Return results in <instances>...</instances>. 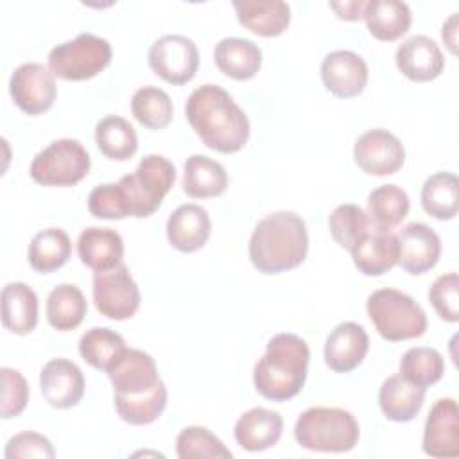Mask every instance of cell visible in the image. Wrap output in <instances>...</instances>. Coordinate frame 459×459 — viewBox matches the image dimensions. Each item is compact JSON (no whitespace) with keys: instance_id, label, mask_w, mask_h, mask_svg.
Wrapping results in <instances>:
<instances>
[{"instance_id":"16","label":"cell","mask_w":459,"mask_h":459,"mask_svg":"<svg viewBox=\"0 0 459 459\" xmlns=\"http://www.w3.org/2000/svg\"><path fill=\"white\" fill-rule=\"evenodd\" d=\"M106 373L118 394H142L160 380L154 359L138 348L122 350Z\"/></svg>"},{"instance_id":"42","label":"cell","mask_w":459,"mask_h":459,"mask_svg":"<svg viewBox=\"0 0 459 459\" xmlns=\"http://www.w3.org/2000/svg\"><path fill=\"white\" fill-rule=\"evenodd\" d=\"M2 377V405L0 414L4 420L20 416L29 402V384L25 377L13 368L4 366L0 369Z\"/></svg>"},{"instance_id":"7","label":"cell","mask_w":459,"mask_h":459,"mask_svg":"<svg viewBox=\"0 0 459 459\" xmlns=\"http://www.w3.org/2000/svg\"><path fill=\"white\" fill-rule=\"evenodd\" d=\"M111 45L91 32H81L48 52L50 72L65 81H86L99 75L111 63Z\"/></svg>"},{"instance_id":"8","label":"cell","mask_w":459,"mask_h":459,"mask_svg":"<svg viewBox=\"0 0 459 459\" xmlns=\"http://www.w3.org/2000/svg\"><path fill=\"white\" fill-rule=\"evenodd\" d=\"M90 154L74 138H59L39 151L30 163V178L43 186H74L90 172Z\"/></svg>"},{"instance_id":"35","label":"cell","mask_w":459,"mask_h":459,"mask_svg":"<svg viewBox=\"0 0 459 459\" xmlns=\"http://www.w3.org/2000/svg\"><path fill=\"white\" fill-rule=\"evenodd\" d=\"M167 407V387L160 378L154 387L142 394L115 393V409L129 425H149L156 421Z\"/></svg>"},{"instance_id":"29","label":"cell","mask_w":459,"mask_h":459,"mask_svg":"<svg viewBox=\"0 0 459 459\" xmlns=\"http://www.w3.org/2000/svg\"><path fill=\"white\" fill-rule=\"evenodd\" d=\"M364 20L373 38L380 41H394L409 30L412 11L400 0H369Z\"/></svg>"},{"instance_id":"11","label":"cell","mask_w":459,"mask_h":459,"mask_svg":"<svg viewBox=\"0 0 459 459\" xmlns=\"http://www.w3.org/2000/svg\"><path fill=\"white\" fill-rule=\"evenodd\" d=\"M9 93L23 113L41 115L56 100L57 86L54 74L39 63H23L11 74Z\"/></svg>"},{"instance_id":"27","label":"cell","mask_w":459,"mask_h":459,"mask_svg":"<svg viewBox=\"0 0 459 459\" xmlns=\"http://www.w3.org/2000/svg\"><path fill=\"white\" fill-rule=\"evenodd\" d=\"M2 323L16 333L27 335L38 325V296L23 281H11L2 289Z\"/></svg>"},{"instance_id":"6","label":"cell","mask_w":459,"mask_h":459,"mask_svg":"<svg viewBox=\"0 0 459 459\" xmlns=\"http://www.w3.org/2000/svg\"><path fill=\"white\" fill-rule=\"evenodd\" d=\"M176 181V167L161 154H147L133 174L122 176L118 186L129 217L152 215Z\"/></svg>"},{"instance_id":"39","label":"cell","mask_w":459,"mask_h":459,"mask_svg":"<svg viewBox=\"0 0 459 459\" xmlns=\"http://www.w3.org/2000/svg\"><path fill=\"white\" fill-rule=\"evenodd\" d=\"M179 459H231V450L206 427H185L176 437Z\"/></svg>"},{"instance_id":"5","label":"cell","mask_w":459,"mask_h":459,"mask_svg":"<svg viewBox=\"0 0 459 459\" xmlns=\"http://www.w3.org/2000/svg\"><path fill=\"white\" fill-rule=\"evenodd\" d=\"M368 316L385 341L398 342L421 337L427 330L425 310L405 292L396 289H377L366 301Z\"/></svg>"},{"instance_id":"12","label":"cell","mask_w":459,"mask_h":459,"mask_svg":"<svg viewBox=\"0 0 459 459\" xmlns=\"http://www.w3.org/2000/svg\"><path fill=\"white\" fill-rule=\"evenodd\" d=\"M355 163L371 176H391L405 161L402 142L387 129H369L362 133L353 145Z\"/></svg>"},{"instance_id":"9","label":"cell","mask_w":459,"mask_h":459,"mask_svg":"<svg viewBox=\"0 0 459 459\" xmlns=\"http://www.w3.org/2000/svg\"><path fill=\"white\" fill-rule=\"evenodd\" d=\"M93 303L108 319L124 321L140 308V289L126 264L93 274Z\"/></svg>"},{"instance_id":"36","label":"cell","mask_w":459,"mask_h":459,"mask_svg":"<svg viewBox=\"0 0 459 459\" xmlns=\"http://www.w3.org/2000/svg\"><path fill=\"white\" fill-rule=\"evenodd\" d=\"M131 113L147 129L167 127L174 117V106L169 93L156 86H142L131 97Z\"/></svg>"},{"instance_id":"40","label":"cell","mask_w":459,"mask_h":459,"mask_svg":"<svg viewBox=\"0 0 459 459\" xmlns=\"http://www.w3.org/2000/svg\"><path fill=\"white\" fill-rule=\"evenodd\" d=\"M328 228L333 240L341 247L350 251L355 242L369 230V219L359 204L344 203L333 208V212L330 213Z\"/></svg>"},{"instance_id":"32","label":"cell","mask_w":459,"mask_h":459,"mask_svg":"<svg viewBox=\"0 0 459 459\" xmlns=\"http://www.w3.org/2000/svg\"><path fill=\"white\" fill-rule=\"evenodd\" d=\"M411 203L403 188L396 185H380L368 195L369 226L391 231L409 213Z\"/></svg>"},{"instance_id":"10","label":"cell","mask_w":459,"mask_h":459,"mask_svg":"<svg viewBox=\"0 0 459 459\" xmlns=\"http://www.w3.org/2000/svg\"><path fill=\"white\" fill-rule=\"evenodd\" d=\"M151 70L169 84H186L199 66L195 43L183 34H165L158 38L147 54Z\"/></svg>"},{"instance_id":"38","label":"cell","mask_w":459,"mask_h":459,"mask_svg":"<svg viewBox=\"0 0 459 459\" xmlns=\"http://www.w3.org/2000/svg\"><path fill=\"white\" fill-rule=\"evenodd\" d=\"M124 337L115 330L95 326L84 332L79 339L81 357L95 369H108V366L126 350Z\"/></svg>"},{"instance_id":"17","label":"cell","mask_w":459,"mask_h":459,"mask_svg":"<svg viewBox=\"0 0 459 459\" xmlns=\"http://www.w3.org/2000/svg\"><path fill=\"white\" fill-rule=\"evenodd\" d=\"M41 394L54 409L75 407L84 394V377L81 368L68 359L48 360L39 373Z\"/></svg>"},{"instance_id":"22","label":"cell","mask_w":459,"mask_h":459,"mask_svg":"<svg viewBox=\"0 0 459 459\" xmlns=\"http://www.w3.org/2000/svg\"><path fill=\"white\" fill-rule=\"evenodd\" d=\"M283 432V418L280 412L253 407L246 411L235 423V441L247 452H262L274 446Z\"/></svg>"},{"instance_id":"20","label":"cell","mask_w":459,"mask_h":459,"mask_svg":"<svg viewBox=\"0 0 459 459\" xmlns=\"http://www.w3.org/2000/svg\"><path fill=\"white\" fill-rule=\"evenodd\" d=\"M355 267L366 276H382L398 264L396 235L387 230L369 228L350 249Z\"/></svg>"},{"instance_id":"21","label":"cell","mask_w":459,"mask_h":459,"mask_svg":"<svg viewBox=\"0 0 459 459\" xmlns=\"http://www.w3.org/2000/svg\"><path fill=\"white\" fill-rule=\"evenodd\" d=\"M169 244L181 253L201 249L210 238L212 222L208 212L194 203L178 206L167 221Z\"/></svg>"},{"instance_id":"23","label":"cell","mask_w":459,"mask_h":459,"mask_svg":"<svg viewBox=\"0 0 459 459\" xmlns=\"http://www.w3.org/2000/svg\"><path fill=\"white\" fill-rule=\"evenodd\" d=\"M233 9L240 25L256 36H280L290 23V7L283 0H235Z\"/></svg>"},{"instance_id":"33","label":"cell","mask_w":459,"mask_h":459,"mask_svg":"<svg viewBox=\"0 0 459 459\" xmlns=\"http://www.w3.org/2000/svg\"><path fill=\"white\" fill-rule=\"evenodd\" d=\"M95 143L99 151L115 161H126L138 151L134 127L122 117L108 115L95 126Z\"/></svg>"},{"instance_id":"37","label":"cell","mask_w":459,"mask_h":459,"mask_svg":"<svg viewBox=\"0 0 459 459\" xmlns=\"http://www.w3.org/2000/svg\"><path fill=\"white\" fill-rule=\"evenodd\" d=\"M445 373L443 355L427 346L409 348L400 359V373L411 384L427 387L441 380Z\"/></svg>"},{"instance_id":"4","label":"cell","mask_w":459,"mask_h":459,"mask_svg":"<svg viewBox=\"0 0 459 459\" xmlns=\"http://www.w3.org/2000/svg\"><path fill=\"white\" fill-rule=\"evenodd\" d=\"M360 427L355 416L341 407H310L294 425V439L312 452H350L359 443Z\"/></svg>"},{"instance_id":"3","label":"cell","mask_w":459,"mask_h":459,"mask_svg":"<svg viewBox=\"0 0 459 459\" xmlns=\"http://www.w3.org/2000/svg\"><path fill=\"white\" fill-rule=\"evenodd\" d=\"M310 350L296 333H276L267 341L265 353L255 364L253 384L258 394L273 402L294 398L305 385Z\"/></svg>"},{"instance_id":"44","label":"cell","mask_w":459,"mask_h":459,"mask_svg":"<svg viewBox=\"0 0 459 459\" xmlns=\"http://www.w3.org/2000/svg\"><path fill=\"white\" fill-rule=\"evenodd\" d=\"M5 459H29V457H43V459H52L56 455L52 443L38 432H20L14 434L4 450Z\"/></svg>"},{"instance_id":"34","label":"cell","mask_w":459,"mask_h":459,"mask_svg":"<svg viewBox=\"0 0 459 459\" xmlns=\"http://www.w3.org/2000/svg\"><path fill=\"white\" fill-rule=\"evenodd\" d=\"M423 210L437 221H450L459 210V181L452 172L429 176L420 192Z\"/></svg>"},{"instance_id":"31","label":"cell","mask_w":459,"mask_h":459,"mask_svg":"<svg viewBox=\"0 0 459 459\" xmlns=\"http://www.w3.org/2000/svg\"><path fill=\"white\" fill-rule=\"evenodd\" d=\"M86 310V298L74 283H61L54 287L47 298V321L59 332L77 328L82 323Z\"/></svg>"},{"instance_id":"25","label":"cell","mask_w":459,"mask_h":459,"mask_svg":"<svg viewBox=\"0 0 459 459\" xmlns=\"http://www.w3.org/2000/svg\"><path fill=\"white\" fill-rule=\"evenodd\" d=\"M425 400V387L411 384L402 375L387 377L378 391V405L391 421L407 423L416 418Z\"/></svg>"},{"instance_id":"1","label":"cell","mask_w":459,"mask_h":459,"mask_svg":"<svg viewBox=\"0 0 459 459\" xmlns=\"http://www.w3.org/2000/svg\"><path fill=\"white\" fill-rule=\"evenodd\" d=\"M185 113L201 142L217 152L233 154L247 143V115L219 84L195 88L186 99Z\"/></svg>"},{"instance_id":"26","label":"cell","mask_w":459,"mask_h":459,"mask_svg":"<svg viewBox=\"0 0 459 459\" xmlns=\"http://www.w3.org/2000/svg\"><path fill=\"white\" fill-rule=\"evenodd\" d=\"M213 59L224 75L235 81H247L255 77L262 66V50L251 39L230 36L215 45Z\"/></svg>"},{"instance_id":"43","label":"cell","mask_w":459,"mask_h":459,"mask_svg":"<svg viewBox=\"0 0 459 459\" xmlns=\"http://www.w3.org/2000/svg\"><path fill=\"white\" fill-rule=\"evenodd\" d=\"M88 210L97 219L120 221L129 217L118 183H102L88 195Z\"/></svg>"},{"instance_id":"14","label":"cell","mask_w":459,"mask_h":459,"mask_svg":"<svg viewBox=\"0 0 459 459\" xmlns=\"http://www.w3.org/2000/svg\"><path fill=\"white\" fill-rule=\"evenodd\" d=\"M398 264L409 274H425L441 256L439 235L423 222H409L398 235Z\"/></svg>"},{"instance_id":"45","label":"cell","mask_w":459,"mask_h":459,"mask_svg":"<svg viewBox=\"0 0 459 459\" xmlns=\"http://www.w3.org/2000/svg\"><path fill=\"white\" fill-rule=\"evenodd\" d=\"M330 9L335 11V14L341 20H348V22H355L364 18L366 7H368V0H346V2H330L328 4Z\"/></svg>"},{"instance_id":"41","label":"cell","mask_w":459,"mask_h":459,"mask_svg":"<svg viewBox=\"0 0 459 459\" xmlns=\"http://www.w3.org/2000/svg\"><path fill=\"white\" fill-rule=\"evenodd\" d=\"M429 301L443 321H459V276L455 271L441 274L432 281Z\"/></svg>"},{"instance_id":"46","label":"cell","mask_w":459,"mask_h":459,"mask_svg":"<svg viewBox=\"0 0 459 459\" xmlns=\"http://www.w3.org/2000/svg\"><path fill=\"white\" fill-rule=\"evenodd\" d=\"M457 13H454L445 23H443V29H441V38L445 39V43L448 45L450 52L455 54V43H457Z\"/></svg>"},{"instance_id":"24","label":"cell","mask_w":459,"mask_h":459,"mask_svg":"<svg viewBox=\"0 0 459 459\" xmlns=\"http://www.w3.org/2000/svg\"><path fill=\"white\" fill-rule=\"evenodd\" d=\"M77 253L81 262L95 273L108 271L124 264V240L111 228L90 226L77 238Z\"/></svg>"},{"instance_id":"28","label":"cell","mask_w":459,"mask_h":459,"mask_svg":"<svg viewBox=\"0 0 459 459\" xmlns=\"http://www.w3.org/2000/svg\"><path fill=\"white\" fill-rule=\"evenodd\" d=\"M226 188L228 172L219 161L204 154H192L190 158H186L183 170V190L188 197H217L224 194Z\"/></svg>"},{"instance_id":"2","label":"cell","mask_w":459,"mask_h":459,"mask_svg":"<svg viewBox=\"0 0 459 459\" xmlns=\"http://www.w3.org/2000/svg\"><path fill=\"white\" fill-rule=\"evenodd\" d=\"M307 251V224L298 213L287 210L260 219L249 238V260L264 274L296 269L305 262Z\"/></svg>"},{"instance_id":"15","label":"cell","mask_w":459,"mask_h":459,"mask_svg":"<svg viewBox=\"0 0 459 459\" xmlns=\"http://www.w3.org/2000/svg\"><path fill=\"white\" fill-rule=\"evenodd\" d=\"M421 448L430 457L459 455V411L454 398H439L430 407Z\"/></svg>"},{"instance_id":"18","label":"cell","mask_w":459,"mask_h":459,"mask_svg":"<svg viewBox=\"0 0 459 459\" xmlns=\"http://www.w3.org/2000/svg\"><path fill=\"white\" fill-rule=\"evenodd\" d=\"M394 63L407 79L416 82L434 81L445 68L441 48L425 34H416L402 41L394 52Z\"/></svg>"},{"instance_id":"13","label":"cell","mask_w":459,"mask_h":459,"mask_svg":"<svg viewBox=\"0 0 459 459\" xmlns=\"http://www.w3.org/2000/svg\"><path fill=\"white\" fill-rule=\"evenodd\" d=\"M368 77L366 61L353 50H333L321 61V81L339 99L360 95L368 84Z\"/></svg>"},{"instance_id":"19","label":"cell","mask_w":459,"mask_h":459,"mask_svg":"<svg viewBox=\"0 0 459 459\" xmlns=\"http://www.w3.org/2000/svg\"><path fill=\"white\" fill-rule=\"evenodd\" d=\"M369 350V337L366 330L353 323H339L325 341V362L335 373L353 371Z\"/></svg>"},{"instance_id":"30","label":"cell","mask_w":459,"mask_h":459,"mask_svg":"<svg viewBox=\"0 0 459 459\" xmlns=\"http://www.w3.org/2000/svg\"><path fill=\"white\" fill-rule=\"evenodd\" d=\"M72 253V242L65 230L47 228L38 231L29 244L27 258L34 271L48 274L61 269Z\"/></svg>"}]
</instances>
